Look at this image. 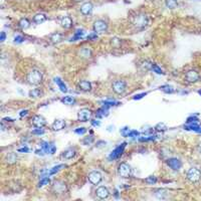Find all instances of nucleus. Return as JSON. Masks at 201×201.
I'll list each match as a JSON object with an SVG mask.
<instances>
[{"label":"nucleus","mask_w":201,"mask_h":201,"mask_svg":"<svg viewBox=\"0 0 201 201\" xmlns=\"http://www.w3.org/2000/svg\"><path fill=\"white\" fill-rule=\"evenodd\" d=\"M147 95V93H142V94H139V95H136L133 97V100H141L143 97H145V96Z\"/></svg>","instance_id":"50"},{"label":"nucleus","mask_w":201,"mask_h":201,"mask_svg":"<svg viewBox=\"0 0 201 201\" xmlns=\"http://www.w3.org/2000/svg\"><path fill=\"white\" fill-rule=\"evenodd\" d=\"M166 130H167V126L164 123L157 124L155 127V131H157V132H164V131H166Z\"/></svg>","instance_id":"36"},{"label":"nucleus","mask_w":201,"mask_h":201,"mask_svg":"<svg viewBox=\"0 0 201 201\" xmlns=\"http://www.w3.org/2000/svg\"><path fill=\"white\" fill-rule=\"evenodd\" d=\"M19 26H20L21 29H27L29 26H30V21L27 18H21L19 20Z\"/></svg>","instance_id":"29"},{"label":"nucleus","mask_w":201,"mask_h":201,"mask_svg":"<svg viewBox=\"0 0 201 201\" xmlns=\"http://www.w3.org/2000/svg\"><path fill=\"white\" fill-rule=\"evenodd\" d=\"M3 121H8V122H13V120L10 119V118H5V119H3Z\"/></svg>","instance_id":"56"},{"label":"nucleus","mask_w":201,"mask_h":201,"mask_svg":"<svg viewBox=\"0 0 201 201\" xmlns=\"http://www.w3.org/2000/svg\"><path fill=\"white\" fill-rule=\"evenodd\" d=\"M76 155V149L68 148L65 151L63 152V154H61V158H63V159H65V160H70V159H72V158H74V156Z\"/></svg>","instance_id":"17"},{"label":"nucleus","mask_w":201,"mask_h":201,"mask_svg":"<svg viewBox=\"0 0 201 201\" xmlns=\"http://www.w3.org/2000/svg\"><path fill=\"white\" fill-rule=\"evenodd\" d=\"M165 4L168 8H170V9H174V8H176L177 5H178V2H177V0H166Z\"/></svg>","instance_id":"35"},{"label":"nucleus","mask_w":201,"mask_h":201,"mask_svg":"<svg viewBox=\"0 0 201 201\" xmlns=\"http://www.w3.org/2000/svg\"><path fill=\"white\" fill-rule=\"evenodd\" d=\"M118 174L122 178H129L132 175V169L129 164L121 163L118 166Z\"/></svg>","instance_id":"5"},{"label":"nucleus","mask_w":201,"mask_h":201,"mask_svg":"<svg viewBox=\"0 0 201 201\" xmlns=\"http://www.w3.org/2000/svg\"><path fill=\"white\" fill-rule=\"evenodd\" d=\"M112 89L117 95H123L127 89V83L125 81L117 80L112 84Z\"/></svg>","instance_id":"4"},{"label":"nucleus","mask_w":201,"mask_h":201,"mask_svg":"<svg viewBox=\"0 0 201 201\" xmlns=\"http://www.w3.org/2000/svg\"><path fill=\"white\" fill-rule=\"evenodd\" d=\"M45 132H44V130L43 129H41V128H38V129H35V130H33L32 131V134L34 135H43Z\"/></svg>","instance_id":"45"},{"label":"nucleus","mask_w":201,"mask_h":201,"mask_svg":"<svg viewBox=\"0 0 201 201\" xmlns=\"http://www.w3.org/2000/svg\"><path fill=\"white\" fill-rule=\"evenodd\" d=\"M155 196L159 199H166L168 196V191L165 189H158L155 192Z\"/></svg>","instance_id":"26"},{"label":"nucleus","mask_w":201,"mask_h":201,"mask_svg":"<svg viewBox=\"0 0 201 201\" xmlns=\"http://www.w3.org/2000/svg\"><path fill=\"white\" fill-rule=\"evenodd\" d=\"M78 89L82 92H89L92 89V84L89 82V81H81L78 84Z\"/></svg>","instance_id":"18"},{"label":"nucleus","mask_w":201,"mask_h":201,"mask_svg":"<svg viewBox=\"0 0 201 201\" xmlns=\"http://www.w3.org/2000/svg\"><path fill=\"white\" fill-rule=\"evenodd\" d=\"M126 146H127V143H126V142L122 143L121 145H119V146L115 149V150H113L112 152H111V154L109 155V157H108L109 161H114V160H116V159H118V158L121 157V156L123 155Z\"/></svg>","instance_id":"7"},{"label":"nucleus","mask_w":201,"mask_h":201,"mask_svg":"<svg viewBox=\"0 0 201 201\" xmlns=\"http://www.w3.org/2000/svg\"><path fill=\"white\" fill-rule=\"evenodd\" d=\"M23 40H24V37L21 35H16L14 37V42L15 43H21V42H23Z\"/></svg>","instance_id":"46"},{"label":"nucleus","mask_w":201,"mask_h":201,"mask_svg":"<svg viewBox=\"0 0 201 201\" xmlns=\"http://www.w3.org/2000/svg\"><path fill=\"white\" fill-rule=\"evenodd\" d=\"M184 129L187 130V131H195L198 132V130L200 129V127L197 125V123H190L188 125L184 126Z\"/></svg>","instance_id":"30"},{"label":"nucleus","mask_w":201,"mask_h":201,"mask_svg":"<svg viewBox=\"0 0 201 201\" xmlns=\"http://www.w3.org/2000/svg\"><path fill=\"white\" fill-rule=\"evenodd\" d=\"M152 70L157 74H164V72H163V70H161V67H159L157 65H155V63L152 65Z\"/></svg>","instance_id":"40"},{"label":"nucleus","mask_w":201,"mask_h":201,"mask_svg":"<svg viewBox=\"0 0 201 201\" xmlns=\"http://www.w3.org/2000/svg\"><path fill=\"white\" fill-rule=\"evenodd\" d=\"M50 183V177H43V178L40 179V181L38 182V187L41 188V187H44V186L48 185Z\"/></svg>","instance_id":"34"},{"label":"nucleus","mask_w":201,"mask_h":201,"mask_svg":"<svg viewBox=\"0 0 201 201\" xmlns=\"http://www.w3.org/2000/svg\"><path fill=\"white\" fill-rule=\"evenodd\" d=\"M198 94H199V95L201 96V89H199V91H198Z\"/></svg>","instance_id":"58"},{"label":"nucleus","mask_w":201,"mask_h":201,"mask_svg":"<svg viewBox=\"0 0 201 201\" xmlns=\"http://www.w3.org/2000/svg\"><path fill=\"white\" fill-rule=\"evenodd\" d=\"M152 65H153V63H150L149 61H144V63H143V67H144L146 70H152Z\"/></svg>","instance_id":"43"},{"label":"nucleus","mask_w":201,"mask_h":201,"mask_svg":"<svg viewBox=\"0 0 201 201\" xmlns=\"http://www.w3.org/2000/svg\"><path fill=\"white\" fill-rule=\"evenodd\" d=\"M108 115V108H106V107H103V108H100V110H98L97 112V116L98 117H105Z\"/></svg>","instance_id":"37"},{"label":"nucleus","mask_w":201,"mask_h":201,"mask_svg":"<svg viewBox=\"0 0 201 201\" xmlns=\"http://www.w3.org/2000/svg\"><path fill=\"white\" fill-rule=\"evenodd\" d=\"M26 81L31 85H38L43 81V74L38 68H32L27 72Z\"/></svg>","instance_id":"1"},{"label":"nucleus","mask_w":201,"mask_h":201,"mask_svg":"<svg viewBox=\"0 0 201 201\" xmlns=\"http://www.w3.org/2000/svg\"><path fill=\"white\" fill-rule=\"evenodd\" d=\"M145 182H146L147 184H149V185H153V184H155V183L157 182V178H156L155 176H149V177H147V178L145 179Z\"/></svg>","instance_id":"39"},{"label":"nucleus","mask_w":201,"mask_h":201,"mask_svg":"<svg viewBox=\"0 0 201 201\" xmlns=\"http://www.w3.org/2000/svg\"><path fill=\"white\" fill-rule=\"evenodd\" d=\"M78 55L83 59H89L92 56V50L89 47H82L78 50Z\"/></svg>","instance_id":"22"},{"label":"nucleus","mask_w":201,"mask_h":201,"mask_svg":"<svg viewBox=\"0 0 201 201\" xmlns=\"http://www.w3.org/2000/svg\"><path fill=\"white\" fill-rule=\"evenodd\" d=\"M97 37H98L97 33H96V32H94V33L89 34V35L87 36V39H89V40H93V39H95V38H97Z\"/></svg>","instance_id":"52"},{"label":"nucleus","mask_w":201,"mask_h":201,"mask_svg":"<svg viewBox=\"0 0 201 201\" xmlns=\"http://www.w3.org/2000/svg\"><path fill=\"white\" fill-rule=\"evenodd\" d=\"M61 25L63 28L67 29L72 26V19L70 16H65L61 19Z\"/></svg>","instance_id":"21"},{"label":"nucleus","mask_w":201,"mask_h":201,"mask_svg":"<svg viewBox=\"0 0 201 201\" xmlns=\"http://www.w3.org/2000/svg\"><path fill=\"white\" fill-rule=\"evenodd\" d=\"M94 140H95V139H94L93 136H89V137H85L84 140H83V143H84L85 145H89L94 142Z\"/></svg>","instance_id":"41"},{"label":"nucleus","mask_w":201,"mask_h":201,"mask_svg":"<svg viewBox=\"0 0 201 201\" xmlns=\"http://www.w3.org/2000/svg\"><path fill=\"white\" fill-rule=\"evenodd\" d=\"M185 78L188 83H197L200 80V74L197 70H190L186 72Z\"/></svg>","instance_id":"11"},{"label":"nucleus","mask_w":201,"mask_h":201,"mask_svg":"<svg viewBox=\"0 0 201 201\" xmlns=\"http://www.w3.org/2000/svg\"><path fill=\"white\" fill-rule=\"evenodd\" d=\"M32 125L35 126L36 128H42L46 125V121L42 116L36 115L32 118Z\"/></svg>","instance_id":"15"},{"label":"nucleus","mask_w":201,"mask_h":201,"mask_svg":"<svg viewBox=\"0 0 201 201\" xmlns=\"http://www.w3.org/2000/svg\"><path fill=\"white\" fill-rule=\"evenodd\" d=\"M130 131H131V130H129V128L125 127V128H123V129L121 130V133H122V135H123L124 137H128V134H129Z\"/></svg>","instance_id":"48"},{"label":"nucleus","mask_w":201,"mask_h":201,"mask_svg":"<svg viewBox=\"0 0 201 201\" xmlns=\"http://www.w3.org/2000/svg\"><path fill=\"white\" fill-rule=\"evenodd\" d=\"M65 164H59V165H57V166H54V167H52L50 171H48V175H54V174H56L59 171H61L63 168H65Z\"/></svg>","instance_id":"32"},{"label":"nucleus","mask_w":201,"mask_h":201,"mask_svg":"<svg viewBox=\"0 0 201 201\" xmlns=\"http://www.w3.org/2000/svg\"><path fill=\"white\" fill-rule=\"evenodd\" d=\"M94 6L91 2H85L82 6H81V12L84 15H89V14L93 12Z\"/></svg>","instance_id":"16"},{"label":"nucleus","mask_w":201,"mask_h":201,"mask_svg":"<svg viewBox=\"0 0 201 201\" xmlns=\"http://www.w3.org/2000/svg\"><path fill=\"white\" fill-rule=\"evenodd\" d=\"M46 15L43 13H37L33 16V22L36 23V24H40V23H43L44 21L46 20Z\"/></svg>","instance_id":"25"},{"label":"nucleus","mask_w":201,"mask_h":201,"mask_svg":"<svg viewBox=\"0 0 201 201\" xmlns=\"http://www.w3.org/2000/svg\"><path fill=\"white\" fill-rule=\"evenodd\" d=\"M41 95H42V93L39 89H33L29 92V97L32 98V99H37V98H39Z\"/></svg>","instance_id":"31"},{"label":"nucleus","mask_w":201,"mask_h":201,"mask_svg":"<svg viewBox=\"0 0 201 201\" xmlns=\"http://www.w3.org/2000/svg\"><path fill=\"white\" fill-rule=\"evenodd\" d=\"M93 29L96 33H104L105 31L108 30V23L105 20L99 19V20L95 21L93 25Z\"/></svg>","instance_id":"9"},{"label":"nucleus","mask_w":201,"mask_h":201,"mask_svg":"<svg viewBox=\"0 0 201 201\" xmlns=\"http://www.w3.org/2000/svg\"><path fill=\"white\" fill-rule=\"evenodd\" d=\"M187 179L191 183H198L201 179V171L197 167H191L187 171Z\"/></svg>","instance_id":"2"},{"label":"nucleus","mask_w":201,"mask_h":201,"mask_svg":"<svg viewBox=\"0 0 201 201\" xmlns=\"http://www.w3.org/2000/svg\"><path fill=\"white\" fill-rule=\"evenodd\" d=\"M74 133L78 134V135H84L87 133V129L84 127H81V128H78V129L74 130Z\"/></svg>","instance_id":"42"},{"label":"nucleus","mask_w":201,"mask_h":201,"mask_svg":"<svg viewBox=\"0 0 201 201\" xmlns=\"http://www.w3.org/2000/svg\"><path fill=\"white\" fill-rule=\"evenodd\" d=\"M135 27H137L138 29H143L146 26H148L149 24V18L146 14H139L134 18L133 21Z\"/></svg>","instance_id":"3"},{"label":"nucleus","mask_w":201,"mask_h":201,"mask_svg":"<svg viewBox=\"0 0 201 201\" xmlns=\"http://www.w3.org/2000/svg\"><path fill=\"white\" fill-rule=\"evenodd\" d=\"M27 115H28V110H22L20 113H19V116H20L21 118L27 116Z\"/></svg>","instance_id":"53"},{"label":"nucleus","mask_w":201,"mask_h":201,"mask_svg":"<svg viewBox=\"0 0 201 201\" xmlns=\"http://www.w3.org/2000/svg\"><path fill=\"white\" fill-rule=\"evenodd\" d=\"M166 163H167L169 167L174 171H179L181 167H182V162L179 159H177V158H170V159H168L166 161Z\"/></svg>","instance_id":"12"},{"label":"nucleus","mask_w":201,"mask_h":201,"mask_svg":"<svg viewBox=\"0 0 201 201\" xmlns=\"http://www.w3.org/2000/svg\"><path fill=\"white\" fill-rule=\"evenodd\" d=\"M102 104H103V107H106V108L109 109L110 107L116 106L118 103L115 102V100H104V102H102Z\"/></svg>","instance_id":"38"},{"label":"nucleus","mask_w":201,"mask_h":201,"mask_svg":"<svg viewBox=\"0 0 201 201\" xmlns=\"http://www.w3.org/2000/svg\"><path fill=\"white\" fill-rule=\"evenodd\" d=\"M54 83L56 84V85L59 87V89H61V92H63V93H67V85L65 84V82H63V80H61V78H54Z\"/></svg>","instance_id":"20"},{"label":"nucleus","mask_w":201,"mask_h":201,"mask_svg":"<svg viewBox=\"0 0 201 201\" xmlns=\"http://www.w3.org/2000/svg\"><path fill=\"white\" fill-rule=\"evenodd\" d=\"M139 136H140V133L138 131H136V130L130 131L129 134H128V137H130V138H135V137H139Z\"/></svg>","instance_id":"44"},{"label":"nucleus","mask_w":201,"mask_h":201,"mask_svg":"<svg viewBox=\"0 0 201 201\" xmlns=\"http://www.w3.org/2000/svg\"><path fill=\"white\" fill-rule=\"evenodd\" d=\"M52 192L54 194H65L67 191V186L63 181L55 180L52 183Z\"/></svg>","instance_id":"6"},{"label":"nucleus","mask_w":201,"mask_h":201,"mask_svg":"<svg viewBox=\"0 0 201 201\" xmlns=\"http://www.w3.org/2000/svg\"><path fill=\"white\" fill-rule=\"evenodd\" d=\"M40 148L45 152V154H51V155L54 154L55 150H56L54 145H50V143L46 142V141H43V142L40 143Z\"/></svg>","instance_id":"14"},{"label":"nucleus","mask_w":201,"mask_h":201,"mask_svg":"<svg viewBox=\"0 0 201 201\" xmlns=\"http://www.w3.org/2000/svg\"><path fill=\"white\" fill-rule=\"evenodd\" d=\"M74 2H82V1H84V0H74Z\"/></svg>","instance_id":"57"},{"label":"nucleus","mask_w":201,"mask_h":201,"mask_svg":"<svg viewBox=\"0 0 201 201\" xmlns=\"http://www.w3.org/2000/svg\"><path fill=\"white\" fill-rule=\"evenodd\" d=\"M85 35V30L84 29H78L74 33V37L70 38V41H76V40H78L81 38H83V36Z\"/></svg>","instance_id":"28"},{"label":"nucleus","mask_w":201,"mask_h":201,"mask_svg":"<svg viewBox=\"0 0 201 201\" xmlns=\"http://www.w3.org/2000/svg\"><path fill=\"white\" fill-rule=\"evenodd\" d=\"M112 41H111V43H112V45H114V46H117V45H119L120 43H121V40L120 39H118V38H112Z\"/></svg>","instance_id":"49"},{"label":"nucleus","mask_w":201,"mask_h":201,"mask_svg":"<svg viewBox=\"0 0 201 201\" xmlns=\"http://www.w3.org/2000/svg\"><path fill=\"white\" fill-rule=\"evenodd\" d=\"M160 89H162V91H163L164 93H166V94H173L175 92L174 87H173L172 85H162V87H160Z\"/></svg>","instance_id":"33"},{"label":"nucleus","mask_w":201,"mask_h":201,"mask_svg":"<svg viewBox=\"0 0 201 201\" xmlns=\"http://www.w3.org/2000/svg\"><path fill=\"white\" fill-rule=\"evenodd\" d=\"M92 125L95 126V127H99V126L100 125V122L99 121V120H92Z\"/></svg>","instance_id":"51"},{"label":"nucleus","mask_w":201,"mask_h":201,"mask_svg":"<svg viewBox=\"0 0 201 201\" xmlns=\"http://www.w3.org/2000/svg\"><path fill=\"white\" fill-rule=\"evenodd\" d=\"M18 152H20V153H27V152L29 151V149L27 148V147H24V148H20L17 150Z\"/></svg>","instance_id":"54"},{"label":"nucleus","mask_w":201,"mask_h":201,"mask_svg":"<svg viewBox=\"0 0 201 201\" xmlns=\"http://www.w3.org/2000/svg\"><path fill=\"white\" fill-rule=\"evenodd\" d=\"M197 121H198V119L196 117H193V116H191V117H189L187 119V121H186V123L187 124H190V123H197Z\"/></svg>","instance_id":"47"},{"label":"nucleus","mask_w":201,"mask_h":201,"mask_svg":"<svg viewBox=\"0 0 201 201\" xmlns=\"http://www.w3.org/2000/svg\"><path fill=\"white\" fill-rule=\"evenodd\" d=\"M17 160H18V157H17L16 153H13V152H11V153H8L7 155H6L5 157V162L8 164H14L17 162Z\"/></svg>","instance_id":"23"},{"label":"nucleus","mask_w":201,"mask_h":201,"mask_svg":"<svg viewBox=\"0 0 201 201\" xmlns=\"http://www.w3.org/2000/svg\"><path fill=\"white\" fill-rule=\"evenodd\" d=\"M5 38H6V33L4 32V31H2V32H1V35H0V41L3 42L4 40H5Z\"/></svg>","instance_id":"55"},{"label":"nucleus","mask_w":201,"mask_h":201,"mask_svg":"<svg viewBox=\"0 0 201 201\" xmlns=\"http://www.w3.org/2000/svg\"><path fill=\"white\" fill-rule=\"evenodd\" d=\"M93 111L89 109H83L78 113V120L80 122H87L93 117Z\"/></svg>","instance_id":"10"},{"label":"nucleus","mask_w":201,"mask_h":201,"mask_svg":"<svg viewBox=\"0 0 201 201\" xmlns=\"http://www.w3.org/2000/svg\"><path fill=\"white\" fill-rule=\"evenodd\" d=\"M65 127V122L63 120H55L51 125V129L53 131H61Z\"/></svg>","instance_id":"19"},{"label":"nucleus","mask_w":201,"mask_h":201,"mask_svg":"<svg viewBox=\"0 0 201 201\" xmlns=\"http://www.w3.org/2000/svg\"><path fill=\"white\" fill-rule=\"evenodd\" d=\"M61 103H63L65 105H68V106H72L76 103V99L72 96H65L61 99Z\"/></svg>","instance_id":"27"},{"label":"nucleus","mask_w":201,"mask_h":201,"mask_svg":"<svg viewBox=\"0 0 201 201\" xmlns=\"http://www.w3.org/2000/svg\"><path fill=\"white\" fill-rule=\"evenodd\" d=\"M96 195L100 199H107L110 196V191L107 187L105 186H100L99 188H97L96 190Z\"/></svg>","instance_id":"13"},{"label":"nucleus","mask_w":201,"mask_h":201,"mask_svg":"<svg viewBox=\"0 0 201 201\" xmlns=\"http://www.w3.org/2000/svg\"><path fill=\"white\" fill-rule=\"evenodd\" d=\"M87 180L89 183H92L93 185H98L102 182L103 180V175L100 171H92L87 175Z\"/></svg>","instance_id":"8"},{"label":"nucleus","mask_w":201,"mask_h":201,"mask_svg":"<svg viewBox=\"0 0 201 201\" xmlns=\"http://www.w3.org/2000/svg\"><path fill=\"white\" fill-rule=\"evenodd\" d=\"M63 34H61L59 32H54V33L50 34V39L52 43H59V42L63 41Z\"/></svg>","instance_id":"24"}]
</instances>
